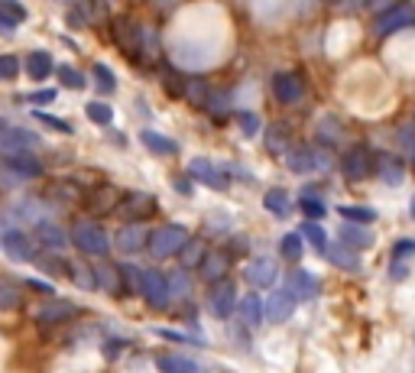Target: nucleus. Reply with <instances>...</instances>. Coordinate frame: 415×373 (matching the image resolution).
I'll use <instances>...</instances> for the list:
<instances>
[{
  "mask_svg": "<svg viewBox=\"0 0 415 373\" xmlns=\"http://www.w3.org/2000/svg\"><path fill=\"white\" fill-rule=\"evenodd\" d=\"M29 146H39V136L33 134V130H20V127H7L4 134H0V149L10 156H20L26 153Z\"/></svg>",
  "mask_w": 415,
  "mask_h": 373,
  "instance_id": "7",
  "label": "nucleus"
},
{
  "mask_svg": "<svg viewBox=\"0 0 415 373\" xmlns=\"http://www.w3.org/2000/svg\"><path fill=\"white\" fill-rule=\"evenodd\" d=\"M26 75L29 78H49L52 75V56L49 52H43V49H36V52H29L26 56Z\"/></svg>",
  "mask_w": 415,
  "mask_h": 373,
  "instance_id": "23",
  "label": "nucleus"
},
{
  "mask_svg": "<svg viewBox=\"0 0 415 373\" xmlns=\"http://www.w3.org/2000/svg\"><path fill=\"white\" fill-rule=\"evenodd\" d=\"M412 250H415V240H399V244L393 247L396 260H399V257H406V254H412Z\"/></svg>",
  "mask_w": 415,
  "mask_h": 373,
  "instance_id": "52",
  "label": "nucleus"
},
{
  "mask_svg": "<svg viewBox=\"0 0 415 373\" xmlns=\"http://www.w3.org/2000/svg\"><path fill=\"white\" fill-rule=\"evenodd\" d=\"M240 315H244L246 324H260L266 318V305L260 302V296H246L240 299Z\"/></svg>",
  "mask_w": 415,
  "mask_h": 373,
  "instance_id": "27",
  "label": "nucleus"
},
{
  "mask_svg": "<svg viewBox=\"0 0 415 373\" xmlns=\"http://www.w3.org/2000/svg\"><path fill=\"white\" fill-rule=\"evenodd\" d=\"M189 176L201 179V182H208L211 189H227V176L214 166L211 159H191L189 162Z\"/></svg>",
  "mask_w": 415,
  "mask_h": 373,
  "instance_id": "14",
  "label": "nucleus"
},
{
  "mask_svg": "<svg viewBox=\"0 0 415 373\" xmlns=\"http://www.w3.org/2000/svg\"><path fill=\"white\" fill-rule=\"evenodd\" d=\"M208 302H211V312H214V315H218V318H227V315H234V305H237V292H234L231 282H218V286L211 289Z\"/></svg>",
  "mask_w": 415,
  "mask_h": 373,
  "instance_id": "13",
  "label": "nucleus"
},
{
  "mask_svg": "<svg viewBox=\"0 0 415 373\" xmlns=\"http://www.w3.org/2000/svg\"><path fill=\"white\" fill-rule=\"evenodd\" d=\"M85 204L91 208V212H114L120 204V192L114 189V185H98V189H91L88 192V198H85Z\"/></svg>",
  "mask_w": 415,
  "mask_h": 373,
  "instance_id": "15",
  "label": "nucleus"
},
{
  "mask_svg": "<svg viewBox=\"0 0 415 373\" xmlns=\"http://www.w3.org/2000/svg\"><path fill=\"white\" fill-rule=\"evenodd\" d=\"M94 273H98V289H107V292H120V286H124V276H120L117 267H111V263H101Z\"/></svg>",
  "mask_w": 415,
  "mask_h": 373,
  "instance_id": "28",
  "label": "nucleus"
},
{
  "mask_svg": "<svg viewBox=\"0 0 415 373\" xmlns=\"http://www.w3.org/2000/svg\"><path fill=\"white\" fill-rule=\"evenodd\" d=\"M20 75V59L16 56H0V81H14Z\"/></svg>",
  "mask_w": 415,
  "mask_h": 373,
  "instance_id": "44",
  "label": "nucleus"
},
{
  "mask_svg": "<svg viewBox=\"0 0 415 373\" xmlns=\"http://www.w3.org/2000/svg\"><path fill=\"white\" fill-rule=\"evenodd\" d=\"M224 104H227V94H224V91H211V98H208V111H211L218 120L227 114V107H224Z\"/></svg>",
  "mask_w": 415,
  "mask_h": 373,
  "instance_id": "49",
  "label": "nucleus"
},
{
  "mask_svg": "<svg viewBox=\"0 0 415 373\" xmlns=\"http://www.w3.org/2000/svg\"><path fill=\"white\" fill-rule=\"evenodd\" d=\"M380 176L386 179L389 185H399V182H402V162H396V159H380Z\"/></svg>",
  "mask_w": 415,
  "mask_h": 373,
  "instance_id": "43",
  "label": "nucleus"
},
{
  "mask_svg": "<svg viewBox=\"0 0 415 373\" xmlns=\"http://www.w3.org/2000/svg\"><path fill=\"white\" fill-rule=\"evenodd\" d=\"M140 292L146 296V302L153 309H166L172 299V286H169V276L159 273V269H143V286Z\"/></svg>",
  "mask_w": 415,
  "mask_h": 373,
  "instance_id": "3",
  "label": "nucleus"
},
{
  "mask_svg": "<svg viewBox=\"0 0 415 373\" xmlns=\"http://www.w3.org/2000/svg\"><path fill=\"white\" fill-rule=\"evenodd\" d=\"M279 250H282V257L286 260H302V234H286L282 237V244H279Z\"/></svg>",
  "mask_w": 415,
  "mask_h": 373,
  "instance_id": "37",
  "label": "nucleus"
},
{
  "mask_svg": "<svg viewBox=\"0 0 415 373\" xmlns=\"http://www.w3.org/2000/svg\"><path fill=\"white\" fill-rule=\"evenodd\" d=\"M26 286H33V289H36V292H56V289H52V286H49V282H43V279H29V282H26Z\"/></svg>",
  "mask_w": 415,
  "mask_h": 373,
  "instance_id": "53",
  "label": "nucleus"
},
{
  "mask_svg": "<svg viewBox=\"0 0 415 373\" xmlns=\"http://www.w3.org/2000/svg\"><path fill=\"white\" fill-rule=\"evenodd\" d=\"M0 14L7 16V20H14V23L26 20V7H20V4H14V0H0Z\"/></svg>",
  "mask_w": 415,
  "mask_h": 373,
  "instance_id": "46",
  "label": "nucleus"
},
{
  "mask_svg": "<svg viewBox=\"0 0 415 373\" xmlns=\"http://www.w3.org/2000/svg\"><path fill=\"white\" fill-rule=\"evenodd\" d=\"M169 286H172V292H176V296H189L191 282H189V276H185L182 269H179V273H172V276H169Z\"/></svg>",
  "mask_w": 415,
  "mask_h": 373,
  "instance_id": "50",
  "label": "nucleus"
},
{
  "mask_svg": "<svg viewBox=\"0 0 415 373\" xmlns=\"http://www.w3.org/2000/svg\"><path fill=\"white\" fill-rule=\"evenodd\" d=\"M237 120H240V127H244V134H246V136H256V134H260V117H256V114L240 111V114H237Z\"/></svg>",
  "mask_w": 415,
  "mask_h": 373,
  "instance_id": "48",
  "label": "nucleus"
},
{
  "mask_svg": "<svg viewBox=\"0 0 415 373\" xmlns=\"http://www.w3.org/2000/svg\"><path fill=\"white\" fill-rule=\"evenodd\" d=\"M4 130H7V124H4V120H0V134H4Z\"/></svg>",
  "mask_w": 415,
  "mask_h": 373,
  "instance_id": "56",
  "label": "nucleus"
},
{
  "mask_svg": "<svg viewBox=\"0 0 415 373\" xmlns=\"http://www.w3.org/2000/svg\"><path fill=\"white\" fill-rule=\"evenodd\" d=\"M292 312H296V296H292L289 289H276L273 296H269V302H266V318L276 322V324H282V322L292 318Z\"/></svg>",
  "mask_w": 415,
  "mask_h": 373,
  "instance_id": "10",
  "label": "nucleus"
},
{
  "mask_svg": "<svg viewBox=\"0 0 415 373\" xmlns=\"http://www.w3.org/2000/svg\"><path fill=\"white\" fill-rule=\"evenodd\" d=\"M85 114H88V120L98 124V127H107V124L114 120V107L104 104V101H91V104L85 107Z\"/></svg>",
  "mask_w": 415,
  "mask_h": 373,
  "instance_id": "34",
  "label": "nucleus"
},
{
  "mask_svg": "<svg viewBox=\"0 0 415 373\" xmlns=\"http://www.w3.org/2000/svg\"><path fill=\"white\" fill-rule=\"evenodd\" d=\"M409 23H415V7L412 4H396L386 14L376 16V33H396V29L409 26Z\"/></svg>",
  "mask_w": 415,
  "mask_h": 373,
  "instance_id": "6",
  "label": "nucleus"
},
{
  "mask_svg": "<svg viewBox=\"0 0 415 373\" xmlns=\"http://www.w3.org/2000/svg\"><path fill=\"white\" fill-rule=\"evenodd\" d=\"M182 94H185V98H189L195 107H208V98H211L208 85H204V81H198V78H191L189 85L182 88Z\"/></svg>",
  "mask_w": 415,
  "mask_h": 373,
  "instance_id": "33",
  "label": "nucleus"
},
{
  "mask_svg": "<svg viewBox=\"0 0 415 373\" xmlns=\"http://www.w3.org/2000/svg\"><path fill=\"white\" fill-rule=\"evenodd\" d=\"M338 212H341V218L351 221V224H370V221L376 218V212H373V208H364V204H344Z\"/></svg>",
  "mask_w": 415,
  "mask_h": 373,
  "instance_id": "29",
  "label": "nucleus"
},
{
  "mask_svg": "<svg viewBox=\"0 0 415 373\" xmlns=\"http://www.w3.org/2000/svg\"><path fill=\"white\" fill-rule=\"evenodd\" d=\"M299 208L309 214V221L324 218V212H328V208H324V202H321V198H315V195H302V198H299Z\"/></svg>",
  "mask_w": 415,
  "mask_h": 373,
  "instance_id": "39",
  "label": "nucleus"
},
{
  "mask_svg": "<svg viewBox=\"0 0 415 373\" xmlns=\"http://www.w3.org/2000/svg\"><path fill=\"white\" fill-rule=\"evenodd\" d=\"M286 166L292 172H311V169H328V156H321V153H311V149H305V146H299V149H289L286 153Z\"/></svg>",
  "mask_w": 415,
  "mask_h": 373,
  "instance_id": "11",
  "label": "nucleus"
},
{
  "mask_svg": "<svg viewBox=\"0 0 415 373\" xmlns=\"http://www.w3.org/2000/svg\"><path fill=\"white\" fill-rule=\"evenodd\" d=\"M156 367L162 373H198V364L191 357H182V354H159L156 357Z\"/></svg>",
  "mask_w": 415,
  "mask_h": 373,
  "instance_id": "20",
  "label": "nucleus"
},
{
  "mask_svg": "<svg viewBox=\"0 0 415 373\" xmlns=\"http://www.w3.org/2000/svg\"><path fill=\"white\" fill-rule=\"evenodd\" d=\"M224 273H227V257L224 254H208V260L201 263V276L208 282H224Z\"/></svg>",
  "mask_w": 415,
  "mask_h": 373,
  "instance_id": "24",
  "label": "nucleus"
},
{
  "mask_svg": "<svg viewBox=\"0 0 415 373\" xmlns=\"http://www.w3.org/2000/svg\"><path fill=\"white\" fill-rule=\"evenodd\" d=\"M7 162H10V169L20 172V176H26V179H39V176H43V162L33 159V156H26V153L10 156Z\"/></svg>",
  "mask_w": 415,
  "mask_h": 373,
  "instance_id": "25",
  "label": "nucleus"
},
{
  "mask_svg": "<svg viewBox=\"0 0 415 373\" xmlns=\"http://www.w3.org/2000/svg\"><path fill=\"white\" fill-rule=\"evenodd\" d=\"M0 247H4V237H0Z\"/></svg>",
  "mask_w": 415,
  "mask_h": 373,
  "instance_id": "57",
  "label": "nucleus"
},
{
  "mask_svg": "<svg viewBox=\"0 0 415 373\" xmlns=\"http://www.w3.org/2000/svg\"><path fill=\"white\" fill-rule=\"evenodd\" d=\"M36 263L46 269V273H52V276H62V273H69V263L62 260V257H52V254H43V257H36Z\"/></svg>",
  "mask_w": 415,
  "mask_h": 373,
  "instance_id": "41",
  "label": "nucleus"
},
{
  "mask_svg": "<svg viewBox=\"0 0 415 373\" xmlns=\"http://www.w3.org/2000/svg\"><path fill=\"white\" fill-rule=\"evenodd\" d=\"M328 257H331V263H334V267H341V269H357L360 263H357V254H354V250H347L344 244H338V247H331L328 250Z\"/></svg>",
  "mask_w": 415,
  "mask_h": 373,
  "instance_id": "30",
  "label": "nucleus"
},
{
  "mask_svg": "<svg viewBox=\"0 0 415 373\" xmlns=\"http://www.w3.org/2000/svg\"><path fill=\"white\" fill-rule=\"evenodd\" d=\"M36 234H39V240H43V244H49V247H62L65 244L62 227L52 224V221H43V224L36 227Z\"/></svg>",
  "mask_w": 415,
  "mask_h": 373,
  "instance_id": "36",
  "label": "nucleus"
},
{
  "mask_svg": "<svg viewBox=\"0 0 415 373\" xmlns=\"http://www.w3.org/2000/svg\"><path fill=\"white\" fill-rule=\"evenodd\" d=\"M189 244V231H185L182 224H166L159 227V231L149 237V250H153V257H172V254H182V247Z\"/></svg>",
  "mask_w": 415,
  "mask_h": 373,
  "instance_id": "2",
  "label": "nucleus"
},
{
  "mask_svg": "<svg viewBox=\"0 0 415 373\" xmlns=\"http://www.w3.org/2000/svg\"><path fill=\"white\" fill-rule=\"evenodd\" d=\"M273 94L279 104H296L299 98L305 94V85H302V78L292 75V71H282V75L273 78Z\"/></svg>",
  "mask_w": 415,
  "mask_h": 373,
  "instance_id": "8",
  "label": "nucleus"
},
{
  "mask_svg": "<svg viewBox=\"0 0 415 373\" xmlns=\"http://www.w3.org/2000/svg\"><path fill=\"white\" fill-rule=\"evenodd\" d=\"M341 169H344V176L351 179V182H360V179H366L373 172V156L366 153L364 146H354L351 153L344 156V162H341Z\"/></svg>",
  "mask_w": 415,
  "mask_h": 373,
  "instance_id": "9",
  "label": "nucleus"
},
{
  "mask_svg": "<svg viewBox=\"0 0 415 373\" xmlns=\"http://www.w3.org/2000/svg\"><path fill=\"white\" fill-rule=\"evenodd\" d=\"M299 234H302V237L309 240V244L315 247V250H321V254L328 250V237H324V227H318L315 221H305L302 231H299Z\"/></svg>",
  "mask_w": 415,
  "mask_h": 373,
  "instance_id": "35",
  "label": "nucleus"
},
{
  "mask_svg": "<svg viewBox=\"0 0 415 373\" xmlns=\"http://www.w3.org/2000/svg\"><path fill=\"white\" fill-rule=\"evenodd\" d=\"M71 315H75V305L65 302V299H56V302L43 305V309L36 312V322L39 324H62V322H69Z\"/></svg>",
  "mask_w": 415,
  "mask_h": 373,
  "instance_id": "17",
  "label": "nucleus"
},
{
  "mask_svg": "<svg viewBox=\"0 0 415 373\" xmlns=\"http://www.w3.org/2000/svg\"><path fill=\"white\" fill-rule=\"evenodd\" d=\"M156 198L149 195V192H130V195H124V202H120V212L130 218V224H136V221H146L156 214Z\"/></svg>",
  "mask_w": 415,
  "mask_h": 373,
  "instance_id": "4",
  "label": "nucleus"
},
{
  "mask_svg": "<svg viewBox=\"0 0 415 373\" xmlns=\"http://www.w3.org/2000/svg\"><path fill=\"white\" fill-rule=\"evenodd\" d=\"M20 305V289L14 282L0 279V309H16Z\"/></svg>",
  "mask_w": 415,
  "mask_h": 373,
  "instance_id": "40",
  "label": "nucleus"
},
{
  "mask_svg": "<svg viewBox=\"0 0 415 373\" xmlns=\"http://www.w3.org/2000/svg\"><path fill=\"white\" fill-rule=\"evenodd\" d=\"M69 276L81 289H98V273H94V269H88L85 263H69Z\"/></svg>",
  "mask_w": 415,
  "mask_h": 373,
  "instance_id": "31",
  "label": "nucleus"
},
{
  "mask_svg": "<svg viewBox=\"0 0 415 373\" xmlns=\"http://www.w3.org/2000/svg\"><path fill=\"white\" fill-rule=\"evenodd\" d=\"M393 276H396V279H399V276H406V267H402V263H396V267H393Z\"/></svg>",
  "mask_w": 415,
  "mask_h": 373,
  "instance_id": "54",
  "label": "nucleus"
},
{
  "mask_svg": "<svg viewBox=\"0 0 415 373\" xmlns=\"http://www.w3.org/2000/svg\"><path fill=\"white\" fill-rule=\"evenodd\" d=\"M114 39H117V46L127 56H136V52H143V39H146V29H140L136 23H127V20H117L114 23Z\"/></svg>",
  "mask_w": 415,
  "mask_h": 373,
  "instance_id": "5",
  "label": "nucleus"
},
{
  "mask_svg": "<svg viewBox=\"0 0 415 373\" xmlns=\"http://www.w3.org/2000/svg\"><path fill=\"white\" fill-rule=\"evenodd\" d=\"M146 234L149 231H143L140 224H127L124 231L117 234V250H120V254H136V250H143V247L149 244Z\"/></svg>",
  "mask_w": 415,
  "mask_h": 373,
  "instance_id": "18",
  "label": "nucleus"
},
{
  "mask_svg": "<svg viewBox=\"0 0 415 373\" xmlns=\"http://www.w3.org/2000/svg\"><path fill=\"white\" fill-rule=\"evenodd\" d=\"M36 120H39V124H46V127H52V130H59V134H71L69 120H62V117H52V114L36 111Z\"/></svg>",
  "mask_w": 415,
  "mask_h": 373,
  "instance_id": "47",
  "label": "nucleus"
},
{
  "mask_svg": "<svg viewBox=\"0 0 415 373\" xmlns=\"http://www.w3.org/2000/svg\"><path fill=\"white\" fill-rule=\"evenodd\" d=\"M204 260H208V247H204L201 240H189V244L182 247V269H195V267H201Z\"/></svg>",
  "mask_w": 415,
  "mask_h": 373,
  "instance_id": "26",
  "label": "nucleus"
},
{
  "mask_svg": "<svg viewBox=\"0 0 415 373\" xmlns=\"http://www.w3.org/2000/svg\"><path fill=\"white\" fill-rule=\"evenodd\" d=\"M59 75H62V85L65 88H78V91L85 88V75H81V71H75L71 65H62V69H59Z\"/></svg>",
  "mask_w": 415,
  "mask_h": 373,
  "instance_id": "45",
  "label": "nucleus"
},
{
  "mask_svg": "<svg viewBox=\"0 0 415 373\" xmlns=\"http://www.w3.org/2000/svg\"><path fill=\"white\" fill-rule=\"evenodd\" d=\"M276 260H269V257H260V260H250L246 263V269H244V279L250 282V286H273L276 282Z\"/></svg>",
  "mask_w": 415,
  "mask_h": 373,
  "instance_id": "12",
  "label": "nucleus"
},
{
  "mask_svg": "<svg viewBox=\"0 0 415 373\" xmlns=\"http://www.w3.org/2000/svg\"><path fill=\"white\" fill-rule=\"evenodd\" d=\"M140 140H143V146L153 149V153H159V156H176L179 153V143L172 140V136L156 134V130H143Z\"/></svg>",
  "mask_w": 415,
  "mask_h": 373,
  "instance_id": "21",
  "label": "nucleus"
},
{
  "mask_svg": "<svg viewBox=\"0 0 415 373\" xmlns=\"http://www.w3.org/2000/svg\"><path fill=\"white\" fill-rule=\"evenodd\" d=\"M286 140H289V130L282 127V124H273L266 134V146L273 149V153H282L286 156Z\"/></svg>",
  "mask_w": 415,
  "mask_h": 373,
  "instance_id": "38",
  "label": "nucleus"
},
{
  "mask_svg": "<svg viewBox=\"0 0 415 373\" xmlns=\"http://www.w3.org/2000/svg\"><path fill=\"white\" fill-rule=\"evenodd\" d=\"M341 244H344V247H370V244H373V237L364 231V227L344 224V227H341Z\"/></svg>",
  "mask_w": 415,
  "mask_h": 373,
  "instance_id": "32",
  "label": "nucleus"
},
{
  "mask_svg": "<svg viewBox=\"0 0 415 373\" xmlns=\"http://www.w3.org/2000/svg\"><path fill=\"white\" fill-rule=\"evenodd\" d=\"M263 204H266V212L276 214V218H289V212H292V198H289L286 189H269L263 195Z\"/></svg>",
  "mask_w": 415,
  "mask_h": 373,
  "instance_id": "22",
  "label": "nucleus"
},
{
  "mask_svg": "<svg viewBox=\"0 0 415 373\" xmlns=\"http://www.w3.org/2000/svg\"><path fill=\"white\" fill-rule=\"evenodd\" d=\"M71 244L78 250H85V254H94V257H104L111 250V240H107L104 227L91 224V221H78L75 231H71Z\"/></svg>",
  "mask_w": 415,
  "mask_h": 373,
  "instance_id": "1",
  "label": "nucleus"
},
{
  "mask_svg": "<svg viewBox=\"0 0 415 373\" xmlns=\"http://www.w3.org/2000/svg\"><path fill=\"white\" fill-rule=\"evenodd\" d=\"M409 214L415 218V195H412V202H409Z\"/></svg>",
  "mask_w": 415,
  "mask_h": 373,
  "instance_id": "55",
  "label": "nucleus"
},
{
  "mask_svg": "<svg viewBox=\"0 0 415 373\" xmlns=\"http://www.w3.org/2000/svg\"><path fill=\"white\" fill-rule=\"evenodd\" d=\"M4 250H7L14 260H36L33 240H29L23 231H7V234H4Z\"/></svg>",
  "mask_w": 415,
  "mask_h": 373,
  "instance_id": "16",
  "label": "nucleus"
},
{
  "mask_svg": "<svg viewBox=\"0 0 415 373\" xmlns=\"http://www.w3.org/2000/svg\"><path fill=\"white\" fill-rule=\"evenodd\" d=\"M26 101H29V104H52V101H56V88H46V91H33Z\"/></svg>",
  "mask_w": 415,
  "mask_h": 373,
  "instance_id": "51",
  "label": "nucleus"
},
{
  "mask_svg": "<svg viewBox=\"0 0 415 373\" xmlns=\"http://www.w3.org/2000/svg\"><path fill=\"white\" fill-rule=\"evenodd\" d=\"M94 78H98V88H101V91H104V94H111L114 88H117V78H114V71L107 69L104 62H98V65H94Z\"/></svg>",
  "mask_w": 415,
  "mask_h": 373,
  "instance_id": "42",
  "label": "nucleus"
},
{
  "mask_svg": "<svg viewBox=\"0 0 415 373\" xmlns=\"http://www.w3.org/2000/svg\"><path fill=\"white\" fill-rule=\"evenodd\" d=\"M289 292L296 299H315L318 296V279L311 273H305V269H296V273L289 276Z\"/></svg>",
  "mask_w": 415,
  "mask_h": 373,
  "instance_id": "19",
  "label": "nucleus"
}]
</instances>
